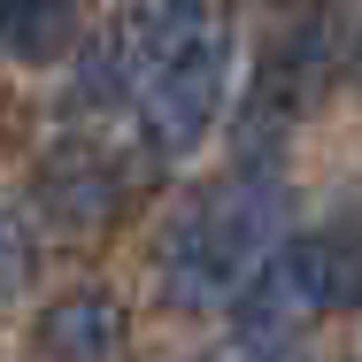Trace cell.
<instances>
[{"label": "cell", "mask_w": 362, "mask_h": 362, "mask_svg": "<svg viewBox=\"0 0 362 362\" xmlns=\"http://www.w3.org/2000/svg\"><path fill=\"white\" fill-rule=\"evenodd\" d=\"M116 70L154 154H193L231 93V23L216 0H124Z\"/></svg>", "instance_id": "1"}, {"label": "cell", "mask_w": 362, "mask_h": 362, "mask_svg": "<svg viewBox=\"0 0 362 362\" xmlns=\"http://www.w3.org/2000/svg\"><path fill=\"white\" fill-rule=\"evenodd\" d=\"M286 185L270 170H231L223 185L193 193L162 239V300L177 308H231L255 270L286 247Z\"/></svg>", "instance_id": "2"}, {"label": "cell", "mask_w": 362, "mask_h": 362, "mask_svg": "<svg viewBox=\"0 0 362 362\" xmlns=\"http://www.w3.org/2000/svg\"><path fill=\"white\" fill-rule=\"evenodd\" d=\"M355 293H362V247H347V239H286L255 270V286L231 300V324H239V339L255 355H270L278 339L308 332L324 308H339Z\"/></svg>", "instance_id": "3"}, {"label": "cell", "mask_w": 362, "mask_h": 362, "mask_svg": "<svg viewBox=\"0 0 362 362\" xmlns=\"http://www.w3.org/2000/svg\"><path fill=\"white\" fill-rule=\"evenodd\" d=\"M39 355L47 362H116L132 347V316H124V300L100 286L85 293H62V300H47V316H39Z\"/></svg>", "instance_id": "4"}, {"label": "cell", "mask_w": 362, "mask_h": 362, "mask_svg": "<svg viewBox=\"0 0 362 362\" xmlns=\"http://www.w3.org/2000/svg\"><path fill=\"white\" fill-rule=\"evenodd\" d=\"M39 201L70 223V231H100V223L116 216V201H124V177H116L108 154H93V146H62V154L47 162V177H39Z\"/></svg>", "instance_id": "5"}, {"label": "cell", "mask_w": 362, "mask_h": 362, "mask_svg": "<svg viewBox=\"0 0 362 362\" xmlns=\"http://www.w3.org/2000/svg\"><path fill=\"white\" fill-rule=\"evenodd\" d=\"M77 47V8L70 0H0V54L8 62H62Z\"/></svg>", "instance_id": "6"}, {"label": "cell", "mask_w": 362, "mask_h": 362, "mask_svg": "<svg viewBox=\"0 0 362 362\" xmlns=\"http://www.w3.org/2000/svg\"><path fill=\"white\" fill-rule=\"evenodd\" d=\"M23 286V239H16V223H0V300Z\"/></svg>", "instance_id": "7"}]
</instances>
